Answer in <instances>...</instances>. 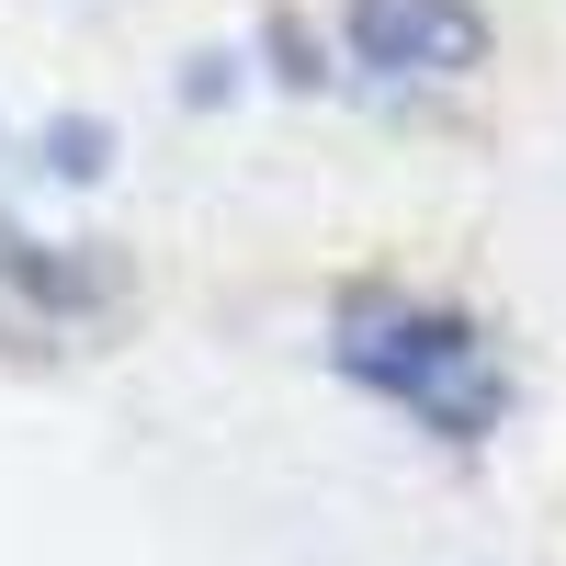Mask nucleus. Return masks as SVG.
Segmentation results:
<instances>
[{
	"instance_id": "f257e3e1",
	"label": "nucleus",
	"mask_w": 566,
	"mask_h": 566,
	"mask_svg": "<svg viewBox=\"0 0 566 566\" xmlns=\"http://www.w3.org/2000/svg\"><path fill=\"white\" fill-rule=\"evenodd\" d=\"M328 363H340L363 397H386L397 419L442 431V442H488L510 419L499 340L464 306H442V295H386V283L340 295V317H328Z\"/></svg>"
},
{
	"instance_id": "f03ea898",
	"label": "nucleus",
	"mask_w": 566,
	"mask_h": 566,
	"mask_svg": "<svg viewBox=\"0 0 566 566\" xmlns=\"http://www.w3.org/2000/svg\"><path fill=\"white\" fill-rule=\"evenodd\" d=\"M340 34H352V57L374 80H476L488 69V12L476 0H352Z\"/></svg>"
}]
</instances>
